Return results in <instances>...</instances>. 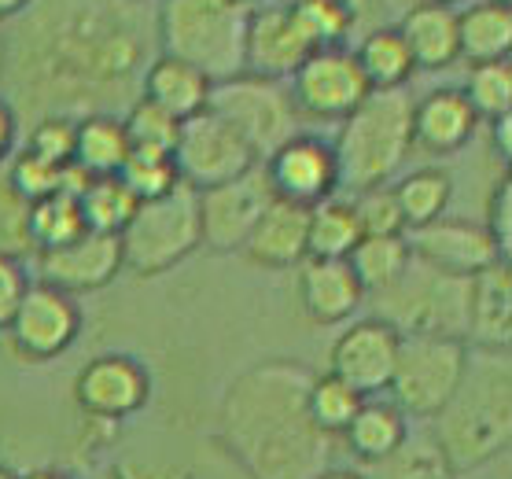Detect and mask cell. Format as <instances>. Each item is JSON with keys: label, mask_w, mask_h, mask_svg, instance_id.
<instances>
[{"label": "cell", "mask_w": 512, "mask_h": 479, "mask_svg": "<svg viewBox=\"0 0 512 479\" xmlns=\"http://www.w3.org/2000/svg\"><path fill=\"white\" fill-rule=\"evenodd\" d=\"M314 373L295 362H262L222 398L218 439L251 479H317L328 472L332 435L306 413Z\"/></svg>", "instance_id": "1"}, {"label": "cell", "mask_w": 512, "mask_h": 479, "mask_svg": "<svg viewBox=\"0 0 512 479\" xmlns=\"http://www.w3.org/2000/svg\"><path fill=\"white\" fill-rule=\"evenodd\" d=\"M431 421H435L431 443L443 450L454 472L479 468L505 454L512 439L509 351L472 347L454 398Z\"/></svg>", "instance_id": "2"}, {"label": "cell", "mask_w": 512, "mask_h": 479, "mask_svg": "<svg viewBox=\"0 0 512 479\" xmlns=\"http://www.w3.org/2000/svg\"><path fill=\"white\" fill-rule=\"evenodd\" d=\"M339 188H380L402 170L413 152V96L406 89L369 93L343 122L332 141Z\"/></svg>", "instance_id": "3"}, {"label": "cell", "mask_w": 512, "mask_h": 479, "mask_svg": "<svg viewBox=\"0 0 512 479\" xmlns=\"http://www.w3.org/2000/svg\"><path fill=\"white\" fill-rule=\"evenodd\" d=\"M251 8L240 0H163L155 15L159 56L196 67L210 85L244 74Z\"/></svg>", "instance_id": "4"}, {"label": "cell", "mask_w": 512, "mask_h": 479, "mask_svg": "<svg viewBox=\"0 0 512 479\" xmlns=\"http://www.w3.org/2000/svg\"><path fill=\"white\" fill-rule=\"evenodd\" d=\"M118 247H122V269H129V273H137V277L170 273L196 247H203L199 192L188 185H177L166 196L137 203L133 218L118 233Z\"/></svg>", "instance_id": "5"}, {"label": "cell", "mask_w": 512, "mask_h": 479, "mask_svg": "<svg viewBox=\"0 0 512 479\" xmlns=\"http://www.w3.org/2000/svg\"><path fill=\"white\" fill-rule=\"evenodd\" d=\"M380 321L395 328L398 336H450L465 339L468 325V281L446 277L424 262H409L387 292L376 295Z\"/></svg>", "instance_id": "6"}, {"label": "cell", "mask_w": 512, "mask_h": 479, "mask_svg": "<svg viewBox=\"0 0 512 479\" xmlns=\"http://www.w3.org/2000/svg\"><path fill=\"white\" fill-rule=\"evenodd\" d=\"M468 365V343L450 336H402L387 395L406 417H435L454 398Z\"/></svg>", "instance_id": "7"}, {"label": "cell", "mask_w": 512, "mask_h": 479, "mask_svg": "<svg viewBox=\"0 0 512 479\" xmlns=\"http://www.w3.org/2000/svg\"><path fill=\"white\" fill-rule=\"evenodd\" d=\"M207 111L222 115L251 144L258 163L299 133L295 129L299 115L291 104L288 82H269V78H255V74H236L229 82L210 85Z\"/></svg>", "instance_id": "8"}, {"label": "cell", "mask_w": 512, "mask_h": 479, "mask_svg": "<svg viewBox=\"0 0 512 479\" xmlns=\"http://www.w3.org/2000/svg\"><path fill=\"white\" fill-rule=\"evenodd\" d=\"M174 166L181 185L207 192V188L229 185L236 177H244L251 166H258V159L251 152V144L222 115L199 111L196 118L181 122Z\"/></svg>", "instance_id": "9"}, {"label": "cell", "mask_w": 512, "mask_h": 479, "mask_svg": "<svg viewBox=\"0 0 512 479\" xmlns=\"http://www.w3.org/2000/svg\"><path fill=\"white\" fill-rule=\"evenodd\" d=\"M295 115L317 122H343L354 107L373 93L358 71L350 48H321L303 59V67L288 78Z\"/></svg>", "instance_id": "10"}, {"label": "cell", "mask_w": 512, "mask_h": 479, "mask_svg": "<svg viewBox=\"0 0 512 479\" xmlns=\"http://www.w3.org/2000/svg\"><path fill=\"white\" fill-rule=\"evenodd\" d=\"M12 336V347L30 362H52L74 347L82 332V310L74 295L59 292L52 284L30 281L23 303L15 306L12 321L4 328Z\"/></svg>", "instance_id": "11"}, {"label": "cell", "mask_w": 512, "mask_h": 479, "mask_svg": "<svg viewBox=\"0 0 512 479\" xmlns=\"http://www.w3.org/2000/svg\"><path fill=\"white\" fill-rule=\"evenodd\" d=\"M269 199H273V188L262 174V163L251 166L244 177H236L229 185L199 192V236H203V244L218 255L244 247L255 222L269 207Z\"/></svg>", "instance_id": "12"}, {"label": "cell", "mask_w": 512, "mask_h": 479, "mask_svg": "<svg viewBox=\"0 0 512 479\" xmlns=\"http://www.w3.org/2000/svg\"><path fill=\"white\" fill-rule=\"evenodd\" d=\"M262 174L277 199L314 207L339 192V166L332 144L314 133H295L277 152L262 159Z\"/></svg>", "instance_id": "13"}, {"label": "cell", "mask_w": 512, "mask_h": 479, "mask_svg": "<svg viewBox=\"0 0 512 479\" xmlns=\"http://www.w3.org/2000/svg\"><path fill=\"white\" fill-rule=\"evenodd\" d=\"M74 398L85 417L118 424L140 413L152 398V373L129 354H100L74 380Z\"/></svg>", "instance_id": "14"}, {"label": "cell", "mask_w": 512, "mask_h": 479, "mask_svg": "<svg viewBox=\"0 0 512 479\" xmlns=\"http://www.w3.org/2000/svg\"><path fill=\"white\" fill-rule=\"evenodd\" d=\"M409 255L424 262L428 269H439L446 277H476L487 266L501 262L498 244L490 240V233L479 222H468V218H435V222L420 225V229H409L406 233Z\"/></svg>", "instance_id": "15"}, {"label": "cell", "mask_w": 512, "mask_h": 479, "mask_svg": "<svg viewBox=\"0 0 512 479\" xmlns=\"http://www.w3.org/2000/svg\"><path fill=\"white\" fill-rule=\"evenodd\" d=\"M398 343H402V336L387 321L361 317V321L343 328V336L336 339L332 358H328V373L354 387L361 398L384 395L391 373H395Z\"/></svg>", "instance_id": "16"}, {"label": "cell", "mask_w": 512, "mask_h": 479, "mask_svg": "<svg viewBox=\"0 0 512 479\" xmlns=\"http://www.w3.org/2000/svg\"><path fill=\"white\" fill-rule=\"evenodd\" d=\"M118 269H122L118 236L93 233V229H85L82 236H74L63 247L37 251V277H41V284H52V288L67 295L107 288L118 277Z\"/></svg>", "instance_id": "17"}, {"label": "cell", "mask_w": 512, "mask_h": 479, "mask_svg": "<svg viewBox=\"0 0 512 479\" xmlns=\"http://www.w3.org/2000/svg\"><path fill=\"white\" fill-rule=\"evenodd\" d=\"M306 56H310V45L291 23L288 4L251 8L244 41V74L269 78V82H288L291 74L303 67Z\"/></svg>", "instance_id": "18"}, {"label": "cell", "mask_w": 512, "mask_h": 479, "mask_svg": "<svg viewBox=\"0 0 512 479\" xmlns=\"http://www.w3.org/2000/svg\"><path fill=\"white\" fill-rule=\"evenodd\" d=\"M483 351H509L512 339V269L501 258L483 273L468 277V325L465 343Z\"/></svg>", "instance_id": "19"}, {"label": "cell", "mask_w": 512, "mask_h": 479, "mask_svg": "<svg viewBox=\"0 0 512 479\" xmlns=\"http://www.w3.org/2000/svg\"><path fill=\"white\" fill-rule=\"evenodd\" d=\"M299 299L310 321L317 325H339L358 314L365 303L358 277L350 273L347 258H306L299 266Z\"/></svg>", "instance_id": "20"}, {"label": "cell", "mask_w": 512, "mask_h": 479, "mask_svg": "<svg viewBox=\"0 0 512 479\" xmlns=\"http://www.w3.org/2000/svg\"><path fill=\"white\" fill-rule=\"evenodd\" d=\"M479 118L461 89H431L428 96L413 100V144L431 155H454L461 152Z\"/></svg>", "instance_id": "21"}, {"label": "cell", "mask_w": 512, "mask_h": 479, "mask_svg": "<svg viewBox=\"0 0 512 479\" xmlns=\"http://www.w3.org/2000/svg\"><path fill=\"white\" fill-rule=\"evenodd\" d=\"M306 222L310 207L288 203V199H269V207L255 222L247 236V258L266 269H291L306 262Z\"/></svg>", "instance_id": "22"}, {"label": "cell", "mask_w": 512, "mask_h": 479, "mask_svg": "<svg viewBox=\"0 0 512 479\" xmlns=\"http://www.w3.org/2000/svg\"><path fill=\"white\" fill-rule=\"evenodd\" d=\"M406 41L417 71H443L461 59L457 48V12L443 0H420L406 12V19L395 26Z\"/></svg>", "instance_id": "23"}, {"label": "cell", "mask_w": 512, "mask_h": 479, "mask_svg": "<svg viewBox=\"0 0 512 479\" xmlns=\"http://www.w3.org/2000/svg\"><path fill=\"white\" fill-rule=\"evenodd\" d=\"M140 96L152 100L155 107H163L166 115H174L177 122H188L199 111H207L210 82L181 59L155 56L144 78H140Z\"/></svg>", "instance_id": "24"}, {"label": "cell", "mask_w": 512, "mask_h": 479, "mask_svg": "<svg viewBox=\"0 0 512 479\" xmlns=\"http://www.w3.org/2000/svg\"><path fill=\"white\" fill-rule=\"evenodd\" d=\"M347 450L365 465H376L398 450L409 439V417L391 402V398H365L358 413L350 417L347 432L339 435Z\"/></svg>", "instance_id": "25"}, {"label": "cell", "mask_w": 512, "mask_h": 479, "mask_svg": "<svg viewBox=\"0 0 512 479\" xmlns=\"http://www.w3.org/2000/svg\"><path fill=\"white\" fill-rule=\"evenodd\" d=\"M126 159H129V141H126V129H122V118L93 111V115L74 122V155H70V166L78 174H85L89 181L93 177H118Z\"/></svg>", "instance_id": "26"}, {"label": "cell", "mask_w": 512, "mask_h": 479, "mask_svg": "<svg viewBox=\"0 0 512 479\" xmlns=\"http://www.w3.org/2000/svg\"><path fill=\"white\" fill-rule=\"evenodd\" d=\"M457 48L461 56L476 63H498L512 52V4L479 0L465 12H457Z\"/></svg>", "instance_id": "27"}, {"label": "cell", "mask_w": 512, "mask_h": 479, "mask_svg": "<svg viewBox=\"0 0 512 479\" xmlns=\"http://www.w3.org/2000/svg\"><path fill=\"white\" fill-rule=\"evenodd\" d=\"M354 59H358V71L365 78V85L373 93H395V89H406V82L413 78V56H409L406 41L398 37L395 26H380V30H369L361 37L358 48H350Z\"/></svg>", "instance_id": "28"}, {"label": "cell", "mask_w": 512, "mask_h": 479, "mask_svg": "<svg viewBox=\"0 0 512 479\" xmlns=\"http://www.w3.org/2000/svg\"><path fill=\"white\" fill-rule=\"evenodd\" d=\"M413 262L406 236H361L354 251L347 255L350 273L358 277L361 292L380 295L402 277Z\"/></svg>", "instance_id": "29"}, {"label": "cell", "mask_w": 512, "mask_h": 479, "mask_svg": "<svg viewBox=\"0 0 512 479\" xmlns=\"http://www.w3.org/2000/svg\"><path fill=\"white\" fill-rule=\"evenodd\" d=\"M361 240V225L354 218L350 199L336 196L321 199L310 207L306 222V258H347Z\"/></svg>", "instance_id": "30"}, {"label": "cell", "mask_w": 512, "mask_h": 479, "mask_svg": "<svg viewBox=\"0 0 512 479\" xmlns=\"http://www.w3.org/2000/svg\"><path fill=\"white\" fill-rule=\"evenodd\" d=\"M291 23L303 34L310 52L321 48H347L354 26H358V12L354 0H291L288 4Z\"/></svg>", "instance_id": "31"}, {"label": "cell", "mask_w": 512, "mask_h": 479, "mask_svg": "<svg viewBox=\"0 0 512 479\" xmlns=\"http://www.w3.org/2000/svg\"><path fill=\"white\" fill-rule=\"evenodd\" d=\"M391 192H395V203L409 233V229H420V225L443 218L450 196H454V181L439 166H420V170L402 177L398 185H391Z\"/></svg>", "instance_id": "32"}, {"label": "cell", "mask_w": 512, "mask_h": 479, "mask_svg": "<svg viewBox=\"0 0 512 479\" xmlns=\"http://www.w3.org/2000/svg\"><path fill=\"white\" fill-rule=\"evenodd\" d=\"M82 233L85 218L74 192H56V196H45L26 207V240H30L34 251L63 247Z\"/></svg>", "instance_id": "33"}, {"label": "cell", "mask_w": 512, "mask_h": 479, "mask_svg": "<svg viewBox=\"0 0 512 479\" xmlns=\"http://www.w3.org/2000/svg\"><path fill=\"white\" fill-rule=\"evenodd\" d=\"M78 207H82L85 229L118 236L137 211V199L129 196V188L118 177H93L78 192Z\"/></svg>", "instance_id": "34"}, {"label": "cell", "mask_w": 512, "mask_h": 479, "mask_svg": "<svg viewBox=\"0 0 512 479\" xmlns=\"http://www.w3.org/2000/svg\"><path fill=\"white\" fill-rule=\"evenodd\" d=\"M361 402L365 398L332 373H314L310 391H306V413H310V421L325 435H332V439L347 432L350 417L358 413Z\"/></svg>", "instance_id": "35"}, {"label": "cell", "mask_w": 512, "mask_h": 479, "mask_svg": "<svg viewBox=\"0 0 512 479\" xmlns=\"http://www.w3.org/2000/svg\"><path fill=\"white\" fill-rule=\"evenodd\" d=\"M365 479H454L457 472L431 439H406L395 454L369 465Z\"/></svg>", "instance_id": "36"}, {"label": "cell", "mask_w": 512, "mask_h": 479, "mask_svg": "<svg viewBox=\"0 0 512 479\" xmlns=\"http://www.w3.org/2000/svg\"><path fill=\"white\" fill-rule=\"evenodd\" d=\"M122 129H126L129 152L174 155L181 122H177L174 115H166L163 107H155L152 100H144V96H140L137 104L129 107V115L122 118Z\"/></svg>", "instance_id": "37"}, {"label": "cell", "mask_w": 512, "mask_h": 479, "mask_svg": "<svg viewBox=\"0 0 512 479\" xmlns=\"http://www.w3.org/2000/svg\"><path fill=\"white\" fill-rule=\"evenodd\" d=\"M465 100L472 104L476 118H501L512 115V63L509 59H498V63H476L468 71L465 82Z\"/></svg>", "instance_id": "38"}, {"label": "cell", "mask_w": 512, "mask_h": 479, "mask_svg": "<svg viewBox=\"0 0 512 479\" xmlns=\"http://www.w3.org/2000/svg\"><path fill=\"white\" fill-rule=\"evenodd\" d=\"M118 181L129 188V196L137 199V203L159 199L181 185L174 155H159V152H129V159L118 170Z\"/></svg>", "instance_id": "39"}, {"label": "cell", "mask_w": 512, "mask_h": 479, "mask_svg": "<svg viewBox=\"0 0 512 479\" xmlns=\"http://www.w3.org/2000/svg\"><path fill=\"white\" fill-rule=\"evenodd\" d=\"M350 207H354V218L361 225V236H406V222H402L391 185L354 192Z\"/></svg>", "instance_id": "40"}, {"label": "cell", "mask_w": 512, "mask_h": 479, "mask_svg": "<svg viewBox=\"0 0 512 479\" xmlns=\"http://www.w3.org/2000/svg\"><path fill=\"white\" fill-rule=\"evenodd\" d=\"M26 152L45 159V163L70 166V155H74V122L67 115H48L41 118L26 141Z\"/></svg>", "instance_id": "41"}, {"label": "cell", "mask_w": 512, "mask_h": 479, "mask_svg": "<svg viewBox=\"0 0 512 479\" xmlns=\"http://www.w3.org/2000/svg\"><path fill=\"white\" fill-rule=\"evenodd\" d=\"M483 229H487L490 240L498 244L501 255L509 258V251H512V181L509 177H501L498 185H494V192H490Z\"/></svg>", "instance_id": "42"}, {"label": "cell", "mask_w": 512, "mask_h": 479, "mask_svg": "<svg viewBox=\"0 0 512 479\" xmlns=\"http://www.w3.org/2000/svg\"><path fill=\"white\" fill-rule=\"evenodd\" d=\"M26 288H30V277H26L23 262L15 255H0V332L8 328L15 306L23 303Z\"/></svg>", "instance_id": "43"}, {"label": "cell", "mask_w": 512, "mask_h": 479, "mask_svg": "<svg viewBox=\"0 0 512 479\" xmlns=\"http://www.w3.org/2000/svg\"><path fill=\"white\" fill-rule=\"evenodd\" d=\"M115 479H192L185 465H174V461H155V457H122L111 468Z\"/></svg>", "instance_id": "44"}, {"label": "cell", "mask_w": 512, "mask_h": 479, "mask_svg": "<svg viewBox=\"0 0 512 479\" xmlns=\"http://www.w3.org/2000/svg\"><path fill=\"white\" fill-rule=\"evenodd\" d=\"M15 137H19V118H15L12 104L0 96V163L12 155L15 148Z\"/></svg>", "instance_id": "45"}, {"label": "cell", "mask_w": 512, "mask_h": 479, "mask_svg": "<svg viewBox=\"0 0 512 479\" xmlns=\"http://www.w3.org/2000/svg\"><path fill=\"white\" fill-rule=\"evenodd\" d=\"M490 133H494V148H498V155L509 163L512 159V115H501L490 122Z\"/></svg>", "instance_id": "46"}, {"label": "cell", "mask_w": 512, "mask_h": 479, "mask_svg": "<svg viewBox=\"0 0 512 479\" xmlns=\"http://www.w3.org/2000/svg\"><path fill=\"white\" fill-rule=\"evenodd\" d=\"M26 8H30V0H0V19H15Z\"/></svg>", "instance_id": "47"}, {"label": "cell", "mask_w": 512, "mask_h": 479, "mask_svg": "<svg viewBox=\"0 0 512 479\" xmlns=\"http://www.w3.org/2000/svg\"><path fill=\"white\" fill-rule=\"evenodd\" d=\"M19 479H74V476L59 472V468H37V472H30V476H19Z\"/></svg>", "instance_id": "48"}, {"label": "cell", "mask_w": 512, "mask_h": 479, "mask_svg": "<svg viewBox=\"0 0 512 479\" xmlns=\"http://www.w3.org/2000/svg\"><path fill=\"white\" fill-rule=\"evenodd\" d=\"M317 479H365L361 472H350V468H328V472H321Z\"/></svg>", "instance_id": "49"}, {"label": "cell", "mask_w": 512, "mask_h": 479, "mask_svg": "<svg viewBox=\"0 0 512 479\" xmlns=\"http://www.w3.org/2000/svg\"><path fill=\"white\" fill-rule=\"evenodd\" d=\"M0 479H19V476H15V472L8 465H0Z\"/></svg>", "instance_id": "50"}, {"label": "cell", "mask_w": 512, "mask_h": 479, "mask_svg": "<svg viewBox=\"0 0 512 479\" xmlns=\"http://www.w3.org/2000/svg\"><path fill=\"white\" fill-rule=\"evenodd\" d=\"M240 4H247V8H251V4H258V0H240Z\"/></svg>", "instance_id": "51"}, {"label": "cell", "mask_w": 512, "mask_h": 479, "mask_svg": "<svg viewBox=\"0 0 512 479\" xmlns=\"http://www.w3.org/2000/svg\"><path fill=\"white\" fill-rule=\"evenodd\" d=\"M494 4H512V0H494Z\"/></svg>", "instance_id": "52"}, {"label": "cell", "mask_w": 512, "mask_h": 479, "mask_svg": "<svg viewBox=\"0 0 512 479\" xmlns=\"http://www.w3.org/2000/svg\"><path fill=\"white\" fill-rule=\"evenodd\" d=\"M443 4H454V0H443Z\"/></svg>", "instance_id": "53"}]
</instances>
